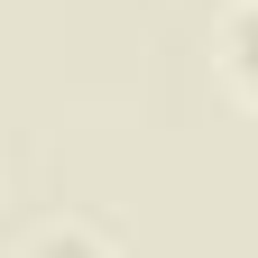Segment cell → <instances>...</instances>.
<instances>
[{
  "mask_svg": "<svg viewBox=\"0 0 258 258\" xmlns=\"http://www.w3.org/2000/svg\"><path fill=\"white\" fill-rule=\"evenodd\" d=\"M212 55H221V83H231L240 102L258 111V0H231V10H221V37H212Z\"/></svg>",
  "mask_w": 258,
  "mask_h": 258,
  "instance_id": "6da1fadb",
  "label": "cell"
},
{
  "mask_svg": "<svg viewBox=\"0 0 258 258\" xmlns=\"http://www.w3.org/2000/svg\"><path fill=\"white\" fill-rule=\"evenodd\" d=\"M19 258H120V240L102 221H46V231H28Z\"/></svg>",
  "mask_w": 258,
  "mask_h": 258,
  "instance_id": "7a4b0ae2",
  "label": "cell"
}]
</instances>
